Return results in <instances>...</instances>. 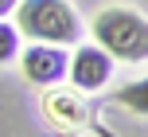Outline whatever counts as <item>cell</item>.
Wrapping results in <instances>:
<instances>
[{
    "mask_svg": "<svg viewBox=\"0 0 148 137\" xmlns=\"http://www.w3.org/2000/svg\"><path fill=\"white\" fill-rule=\"evenodd\" d=\"M94 39L113 55V63H148V20L136 8H101L94 16Z\"/></svg>",
    "mask_w": 148,
    "mask_h": 137,
    "instance_id": "1",
    "label": "cell"
},
{
    "mask_svg": "<svg viewBox=\"0 0 148 137\" xmlns=\"http://www.w3.org/2000/svg\"><path fill=\"white\" fill-rule=\"evenodd\" d=\"M16 28L27 39L59 43V47H74L82 39V20L66 0H20L16 4Z\"/></svg>",
    "mask_w": 148,
    "mask_h": 137,
    "instance_id": "2",
    "label": "cell"
},
{
    "mask_svg": "<svg viewBox=\"0 0 148 137\" xmlns=\"http://www.w3.org/2000/svg\"><path fill=\"white\" fill-rule=\"evenodd\" d=\"M16 59H20L23 78H27L31 86H47V90L59 86L62 78H66V67H70L66 47H59V43H31L27 51H20Z\"/></svg>",
    "mask_w": 148,
    "mask_h": 137,
    "instance_id": "3",
    "label": "cell"
},
{
    "mask_svg": "<svg viewBox=\"0 0 148 137\" xmlns=\"http://www.w3.org/2000/svg\"><path fill=\"white\" fill-rule=\"evenodd\" d=\"M113 75V55L105 51L101 43H74V55H70V67H66V78L78 90H101Z\"/></svg>",
    "mask_w": 148,
    "mask_h": 137,
    "instance_id": "4",
    "label": "cell"
},
{
    "mask_svg": "<svg viewBox=\"0 0 148 137\" xmlns=\"http://www.w3.org/2000/svg\"><path fill=\"white\" fill-rule=\"evenodd\" d=\"M47 118H51L55 125H74V122L86 118V102L74 98V94L55 90V94H47Z\"/></svg>",
    "mask_w": 148,
    "mask_h": 137,
    "instance_id": "5",
    "label": "cell"
},
{
    "mask_svg": "<svg viewBox=\"0 0 148 137\" xmlns=\"http://www.w3.org/2000/svg\"><path fill=\"white\" fill-rule=\"evenodd\" d=\"M113 102H117L121 110H129V114L148 118V78H136V82L121 86V90L113 94Z\"/></svg>",
    "mask_w": 148,
    "mask_h": 137,
    "instance_id": "6",
    "label": "cell"
},
{
    "mask_svg": "<svg viewBox=\"0 0 148 137\" xmlns=\"http://www.w3.org/2000/svg\"><path fill=\"white\" fill-rule=\"evenodd\" d=\"M16 55H20V28L8 24V20H0V67L12 63Z\"/></svg>",
    "mask_w": 148,
    "mask_h": 137,
    "instance_id": "7",
    "label": "cell"
},
{
    "mask_svg": "<svg viewBox=\"0 0 148 137\" xmlns=\"http://www.w3.org/2000/svg\"><path fill=\"white\" fill-rule=\"evenodd\" d=\"M16 4H20V0H0V20H8V16L16 12Z\"/></svg>",
    "mask_w": 148,
    "mask_h": 137,
    "instance_id": "8",
    "label": "cell"
}]
</instances>
